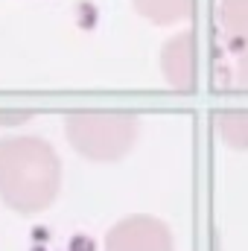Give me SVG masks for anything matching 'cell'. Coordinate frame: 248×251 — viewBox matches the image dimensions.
Returning <instances> with one entry per match:
<instances>
[{
	"mask_svg": "<svg viewBox=\"0 0 248 251\" xmlns=\"http://www.w3.org/2000/svg\"><path fill=\"white\" fill-rule=\"evenodd\" d=\"M62 167L41 140L0 143V199L18 213H38L50 207L59 190Z\"/></svg>",
	"mask_w": 248,
	"mask_h": 251,
	"instance_id": "6da1fadb",
	"label": "cell"
},
{
	"mask_svg": "<svg viewBox=\"0 0 248 251\" xmlns=\"http://www.w3.org/2000/svg\"><path fill=\"white\" fill-rule=\"evenodd\" d=\"M102 251H175V240L161 219L134 213L108 231Z\"/></svg>",
	"mask_w": 248,
	"mask_h": 251,
	"instance_id": "7a4b0ae2",
	"label": "cell"
},
{
	"mask_svg": "<svg viewBox=\"0 0 248 251\" xmlns=\"http://www.w3.org/2000/svg\"><path fill=\"white\" fill-rule=\"evenodd\" d=\"M134 123L125 120H73L70 140L88 152V158H120L125 143H131Z\"/></svg>",
	"mask_w": 248,
	"mask_h": 251,
	"instance_id": "3957f363",
	"label": "cell"
}]
</instances>
